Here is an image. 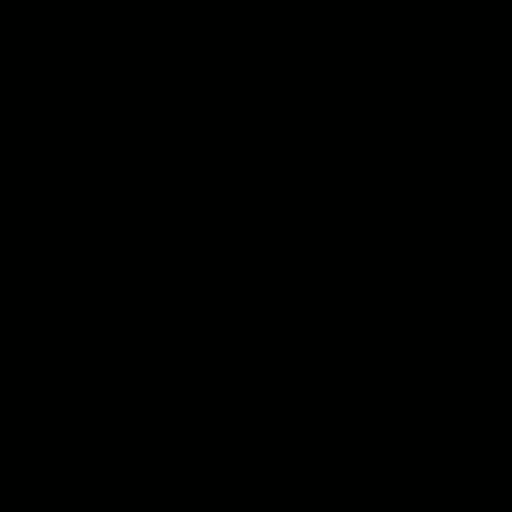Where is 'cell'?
Returning a JSON list of instances; mask_svg holds the SVG:
<instances>
[]
</instances>
